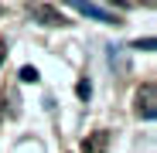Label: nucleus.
<instances>
[{"label":"nucleus","mask_w":157,"mask_h":153,"mask_svg":"<svg viewBox=\"0 0 157 153\" xmlns=\"http://www.w3.org/2000/svg\"><path fill=\"white\" fill-rule=\"evenodd\" d=\"M75 10H78V14H86V17H96V20H106V24L116 20L109 10H102V7H96V4H75Z\"/></svg>","instance_id":"nucleus-1"},{"label":"nucleus","mask_w":157,"mask_h":153,"mask_svg":"<svg viewBox=\"0 0 157 153\" xmlns=\"http://www.w3.org/2000/svg\"><path fill=\"white\" fill-rule=\"evenodd\" d=\"M21 78H24V82H38V68L24 65V68H21Z\"/></svg>","instance_id":"nucleus-2"},{"label":"nucleus","mask_w":157,"mask_h":153,"mask_svg":"<svg viewBox=\"0 0 157 153\" xmlns=\"http://www.w3.org/2000/svg\"><path fill=\"white\" fill-rule=\"evenodd\" d=\"M102 140H106V136H102V133H99V136H96V140H92V143H86V153H96V150H99V146H102Z\"/></svg>","instance_id":"nucleus-3"},{"label":"nucleus","mask_w":157,"mask_h":153,"mask_svg":"<svg viewBox=\"0 0 157 153\" xmlns=\"http://www.w3.org/2000/svg\"><path fill=\"white\" fill-rule=\"evenodd\" d=\"M4 55H7V41H0V61H4Z\"/></svg>","instance_id":"nucleus-4"}]
</instances>
